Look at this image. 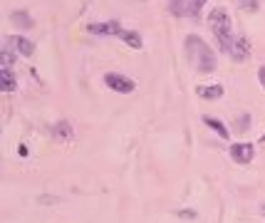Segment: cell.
Instances as JSON below:
<instances>
[{
    "label": "cell",
    "instance_id": "1",
    "mask_svg": "<svg viewBox=\"0 0 265 223\" xmlns=\"http://www.w3.org/2000/svg\"><path fill=\"white\" fill-rule=\"evenodd\" d=\"M186 57H188V62H191L194 67H198L201 72H213L216 65H218L213 50H211L198 35H188V38H186Z\"/></svg>",
    "mask_w": 265,
    "mask_h": 223
},
{
    "label": "cell",
    "instance_id": "2",
    "mask_svg": "<svg viewBox=\"0 0 265 223\" xmlns=\"http://www.w3.org/2000/svg\"><path fill=\"white\" fill-rule=\"evenodd\" d=\"M209 23H211V30H213V35H216V40L221 42V50H231V45H233V32H231V17L225 13L223 8H213L209 15Z\"/></svg>",
    "mask_w": 265,
    "mask_h": 223
},
{
    "label": "cell",
    "instance_id": "3",
    "mask_svg": "<svg viewBox=\"0 0 265 223\" xmlns=\"http://www.w3.org/2000/svg\"><path fill=\"white\" fill-rule=\"evenodd\" d=\"M104 84H107L109 89H114V92H122V95H129V92L137 89V82L124 77V75H119V72H107V75H104Z\"/></svg>",
    "mask_w": 265,
    "mask_h": 223
},
{
    "label": "cell",
    "instance_id": "4",
    "mask_svg": "<svg viewBox=\"0 0 265 223\" xmlns=\"http://www.w3.org/2000/svg\"><path fill=\"white\" fill-rule=\"evenodd\" d=\"M253 156H255V149H253V144H248V141L231 146V159H233L236 164H251Z\"/></svg>",
    "mask_w": 265,
    "mask_h": 223
},
{
    "label": "cell",
    "instance_id": "5",
    "mask_svg": "<svg viewBox=\"0 0 265 223\" xmlns=\"http://www.w3.org/2000/svg\"><path fill=\"white\" fill-rule=\"evenodd\" d=\"M5 47H13L17 55H23V57H30L32 52H35V45L30 40H25V38H17V35H10V38H5Z\"/></svg>",
    "mask_w": 265,
    "mask_h": 223
},
{
    "label": "cell",
    "instance_id": "6",
    "mask_svg": "<svg viewBox=\"0 0 265 223\" xmlns=\"http://www.w3.org/2000/svg\"><path fill=\"white\" fill-rule=\"evenodd\" d=\"M228 55L233 57L236 62L248 60V55H251V45H248V40H245V38H236L233 45H231V50H228Z\"/></svg>",
    "mask_w": 265,
    "mask_h": 223
},
{
    "label": "cell",
    "instance_id": "7",
    "mask_svg": "<svg viewBox=\"0 0 265 223\" xmlns=\"http://www.w3.org/2000/svg\"><path fill=\"white\" fill-rule=\"evenodd\" d=\"M89 32H94V35H122L124 30L117 20H109V23H92Z\"/></svg>",
    "mask_w": 265,
    "mask_h": 223
},
{
    "label": "cell",
    "instance_id": "8",
    "mask_svg": "<svg viewBox=\"0 0 265 223\" xmlns=\"http://www.w3.org/2000/svg\"><path fill=\"white\" fill-rule=\"evenodd\" d=\"M223 84H203V87H198L196 89V95L203 99H221L223 97Z\"/></svg>",
    "mask_w": 265,
    "mask_h": 223
},
{
    "label": "cell",
    "instance_id": "9",
    "mask_svg": "<svg viewBox=\"0 0 265 223\" xmlns=\"http://www.w3.org/2000/svg\"><path fill=\"white\" fill-rule=\"evenodd\" d=\"M52 137L57 141H70L74 137V132H72V126L67 122H57V124H52Z\"/></svg>",
    "mask_w": 265,
    "mask_h": 223
},
{
    "label": "cell",
    "instance_id": "10",
    "mask_svg": "<svg viewBox=\"0 0 265 223\" xmlns=\"http://www.w3.org/2000/svg\"><path fill=\"white\" fill-rule=\"evenodd\" d=\"M10 23L13 25H17V28H35V23H32V17H30V13H25V10H15V13H10Z\"/></svg>",
    "mask_w": 265,
    "mask_h": 223
},
{
    "label": "cell",
    "instance_id": "11",
    "mask_svg": "<svg viewBox=\"0 0 265 223\" xmlns=\"http://www.w3.org/2000/svg\"><path fill=\"white\" fill-rule=\"evenodd\" d=\"M0 89L3 92H15L17 89V80L10 70H0Z\"/></svg>",
    "mask_w": 265,
    "mask_h": 223
},
{
    "label": "cell",
    "instance_id": "12",
    "mask_svg": "<svg viewBox=\"0 0 265 223\" xmlns=\"http://www.w3.org/2000/svg\"><path fill=\"white\" fill-rule=\"evenodd\" d=\"M168 10H171V15H176V17L191 15V3H188V0H171V3H168Z\"/></svg>",
    "mask_w": 265,
    "mask_h": 223
},
{
    "label": "cell",
    "instance_id": "13",
    "mask_svg": "<svg viewBox=\"0 0 265 223\" xmlns=\"http://www.w3.org/2000/svg\"><path fill=\"white\" fill-rule=\"evenodd\" d=\"M119 38H122V40H124L126 45L131 47V50H141V47H144V40H141V35H139V32H134V30H124V32H122Z\"/></svg>",
    "mask_w": 265,
    "mask_h": 223
},
{
    "label": "cell",
    "instance_id": "14",
    "mask_svg": "<svg viewBox=\"0 0 265 223\" xmlns=\"http://www.w3.org/2000/svg\"><path fill=\"white\" fill-rule=\"evenodd\" d=\"M203 124H209L213 132H218V134H221V139H228V137H231V134H228V129L223 126V122H218L216 117H203Z\"/></svg>",
    "mask_w": 265,
    "mask_h": 223
},
{
    "label": "cell",
    "instance_id": "15",
    "mask_svg": "<svg viewBox=\"0 0 265 223\" xmlns=\"http://www.w3.org/2000/svg\"><path fill=\"white\" fill-rule=\"evenodd\" d=\"M13 67V52H10V47H3V52H0V70H10Z\"/></svg>",
    "mask_w": 265,
    "mask_h": 223
},
{
    "label": "cell",
    "instance_id": "16",
    "mask_svg": "<svg viewBox=\"0 0 265 223\" xmlns=\"http://www.w3.org/2000/svg\"><path fill=\"white\" fill-rule=\"evenodd\" d=\"M238 8H240V10H245V13H258L260 3H258V0H240V3H238Z\"/></svg>",
    "mask_w": 265,
    "mask_h": 223
},
{
    "label": "cell",
    "instance_id": "17",
    "mask_svg": "<svg viewBox=\"0 0 265 223\" xmlns=\"http://www.w3.org/2000/svg\"><path fill=\"white\" fill-rule=\"evenodd\" d=\"M206 0H191V15H198L201 13V5H203Z\"/></svg>",
    "mask_w": 265,
    "mask_h": 223
},
{
    "label": "cell",
    "instance_id": "18",
    "mask_svg": "<svg viewBox=\"0 0 265 223\" xmlns=\"http://www.w3.org/2000/svg\"><path fill=\"white\" fill-rule=\"evenodd\" d=\"M57 196H37V203H57Z\"/></svg>",
    "mask_w": 265,
    "mask_h": 223
},
{
    "label": "cell",
    "instance_id": "19",
    "mask_svg": "<svg viewBox=\"0 0 265 223\" xmlns=\"http://www.w3.org/2000/svg\"><path fill=\"white\" fill-rule=\"evenodd\" d=\"M179 216H181V218H196V211H179Z\"/></svg>",
    "mask_w": 265,
    "mask_h": 223
},
{
    "label": "cell",
    "instance_id": "20",
    "mask_svg": "<svg viewBox=\"0 0 265 223\" xmlns=\"http://www.w3.org/2000/svg\"><path fill=\"white\" fill-rule=\"evenodd\" d=\"M258 80H260V84H263V87H265V65H263V67H260V72H258Z\"/></svg>",
    "mask_w": 265,
    "mask_h": 223
},
{
    "label": "cell",
    "instance_id": "21",
    "mask_svg": "<svg viewBox=\"0 0 265 223\" xmlns=\"http://www.w3.org/2000/svg\"><path fill=\"white\" fill-rule=\"evenodd\" d=\"M17 154H20V156H28V146H23V144H20V146H17Z\"/></svg>",
    "mask_w": 265,
    "mask_h": 223
},
{
    "label": "cell",
    "instance_id": "22",
    "mask_svg": "<svg viewBox=\"0 0 265 223\" xmlns=\"http://www.w3.org/2000/svg\"><path fill=\"white\" fill-rule=\"evenodd\" d=\"M260 213H263V216H265V203H260Z\"/></svg>",
    "mask_w": 265,
    "mask_h": 223
},
{
    "label": "cell",
    "instance_id": "23",
    "mask_svg": "<svg viewBox=\"0 0 265 223\" xmlns=\"http://www.w3.org/2000/svg\"><path fill=\"white\" fill-rule=\"evenodd\" d=\"M260 141H265V137H263V139H260Z\"/></svg>",
    "mask_w": 265,
    "mask_h": 223
}]
</instances>
